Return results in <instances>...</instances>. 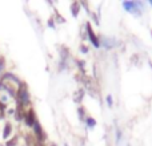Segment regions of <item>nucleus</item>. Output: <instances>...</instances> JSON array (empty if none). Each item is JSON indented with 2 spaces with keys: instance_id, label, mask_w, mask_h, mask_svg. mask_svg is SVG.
<instances>
[{
  "instance_id": "f257e3e1",
  "label": "nucleus",
  "mask_w": 152,
  "mask_h": 146,
  "mask_svg": "<svg viewBox=\"0 0 152 146\" xmlns=\"http://www.w3.org/2000/svg\"><path fill=\"white\" fill-rule=\"evenodd\" d=\"M0 85H3L8 92H10L11 94H13V96H15L16 92L19 90V88H20L21 84L19 82V80L15 77V76L5 74L4 77L1 78V82H0Z\"/></svg>"
},
{
  "instance_id": "f03ea898",
  "label": "nucleus",
  "mask_w": 152,
  "mask_h": 146,
  "mask_svg": "<svg viewBox=\"0 0 152 146\" xmlns=\"http://www.w3.org/2000/svg\"><path fill=\"white\" fill-rule=\"evenodd\" d=\"M140 5H142V3L139 1H123L124 9H127L131 13H137V15L140 13Z\"/></svg>"
},
{
  "instance_id": "7ed1b4c3",
  "label": "nucleus",
  "mask_w": 152,
  "mask_h": 146,
  "mask_svg": "<svg viewBox=\"0 0 152 146\" xmlns=\"http://www.w3.org/2000/svg\"><path fill=\"white\" fill-rule=\"evenodd\" d=\"M18 96L21 102V106L29 102V94H28V92H27L26 85H20V88H19V90H18Z\"/></svg>"
},
{
  "instance_id": "20e7f679",
  "label": "nucleus",
  "mask_w": 152,
  "mask_h": 146,
  "mask_svg": "<svg viewBox=\"0 0 152 146\" xmlns=\"http://www.w3.org/2000/svg\"><path fill=\"white\" fill-rule=\"evenodd\" d=\"M87 33H88V37H89V40H91V43L94 44V47L95 48H99L100 47V41H99V39H97V36L95 35V32H94V29H92V27H91V24H87Z\"/></svg>"
},
{
  "instance_id": "39448f33",
  "label": "nucleus",
  "mask_w": 152,
  "mask_h": 146,
  "mask_svg": "<svg viewBox=\"0 0 152 146\" xmlns=\"http://www.w3.org/2000/svg\"><path fill=\"white\" fill-rule=\"evenodd\" d=\"M26 122H27V125H29V126H32V125H35V113L32 112V110H29L28 112V114L26 116Z\"/></svg>"
},
{
  "instance_id": "423d86ee",
  "label": "nucleus",
  "mask_w": 152,
  "mask_h": 146,
  "mask_svg": "<svg viewBox=\"0 0 152 146\" xmlns=\"http://www.w3.org/2000/svg\"><path fill=\"white\" fill-rule=\"evenodd\" d=\"M34 128H35V133H36V136H37V138H39V141H43V132H42V128H40L39 122H35Z\"/></svg>"
},
{
  "instance_id": "0eeeda50",
  "label": "nucleus",
  "mask_w": 152,
  "mask_h": 146,
  "mask_svg": "<svg viewBox=\"0 0 152 146\" xmlns=\"http://www.w3.org/2000/svg\"><path fill=\"white\" fill-rule=\"evenodd\" d=\"M79 9H80V3H77V1L72 3V4H71V11H72V15H74L75 17L77 16Z\"/></svg>"
},
{
  "instance_id": "6e6552de",
  "label": "nucleus",
  "mask_w": 152,
  "mask_h": 146,
  "mask_svg": "<svg viewBox=\"0 0 152 146\" xmlns=\"http://www.w3.org/2000/svg\"><path fill=\"white\" fill-rule=\"evenodd\" d=\"M86 121H87V126L88 128H95L96 126V121H95V118H92V117H87L86 118Z\"/></svg>"
},
{
  "instance_id": "1a4fd4ad",
  "label": "nucleus",
  "mask_w": 152,
  "mask_h": 146,
  "mask_svg": "<svg viewBox=\"0 0 152 146\" xmlns=\"http://www.w3.org/2000/svg\"><path fill=\"white\" fill-rule=\"evenodd\" d=\"M11 125L10 124H8V125H5V130H4V134H3V137H4V138H8V136H10V132H11Z\"/></svg>"
},
{
  "instance_id": "9d476101",
  "label": "nucleus",
  "mask_w": 152,
  "mask_h": 146,
  "mask_svg": "<svg viewBox=\"0 0 152 146\" xmlns=\"http://www.w3.org/2000/svg\"><path fill=\"white\" fill-rule=\"evenodd\" d=\"M107 105L110 108H112V105H113V100H112V96H111V94L107 96Z\"/></svg>"
},
{
  "instance_id": "9b49d317",
  "label": "nucleus",
  "mask_w": 152,
  "mask_h": 146,
  "mask_svg": "<svg viewBox=\"0 0 152 146\" xmlns=\"http://www.w3.org/2000/svg\"><path fill=\"white\" fill-rule=\"evenodd\" d=\"M79 116L81 117V120H86V118H84V109H83V108H80V109H79Z\"/></svg>"
},
{
  "instance_id": "f8f14e48",
  "label": "nucleus",
  "mask_w": 152,
  "mask_h": 146,
  "mask_svg": "<svg viewBox=\"0 0 152 146\" xmlns=\"http://www.w3.org/2000/svg\"><path fill=\"white\" fill-rule=\"evenodd\" d=\"M80 49H81V52H83V53H87V52H88V48H87V47H84V45H81V47H80Z\"/></svg>"
},
{
  "instance_id": "ddd939ff",
  "label": "nucleus",
  "mask_w": 152,
  "mask_h": 146,
  "mask_svg": "<svg viewBox=\"0 0 152 146\" xmlns=\"http://www.w3.org/2000/svg\"><path fill=\"white\" fill-rule=\"evenodd\" d=\"M3 114H4V108H3V105L0 104V118L3 117Z\"/></svg>"
},
{
  "instance_id": "4468645a",
  "label": "nucleus",
  "mask_w": 152,
  "mask_h": 146,
  "mask_svg": "<svg viewBox=\"0 0 152 146\" xmlns=\"http://www.w3.org/2000/svg\"><path fill=\"white\" fill-rule=\"evenodd\" d=\"M120 137H121V132H120V130H118V142L120 141Z\"/></svg>"
},
{
  "instance_id": "2eb2a0df",
  "label": "nucleus",
  "mask_w": 152,
  "mask_h": 146,
  "mask_svg": "<svg viewBox=\"0 0 152 146\" xmlns=\"http://www.w3.org/2000/svg\"><path fill=\"white\" fill-rule=\"evenodd\" d=\"M150 4H151V5H152V0H150Z\"/></svg>"
},
{
  "instance_id": "dca6fc26",
  "label": "nucleus",
  "mask_w": 152,
  "mask_h": 146,
  "mask_svg": "<svg viewBox=\"0 0 152 146\" xmlns=\"http://www.w3.org/2000/svg\"><path fill=\"white\" fill-rule=\"evenodd\" d=\"M52 146H55V145H52Z\"/></svg>"
}]
</instances>
